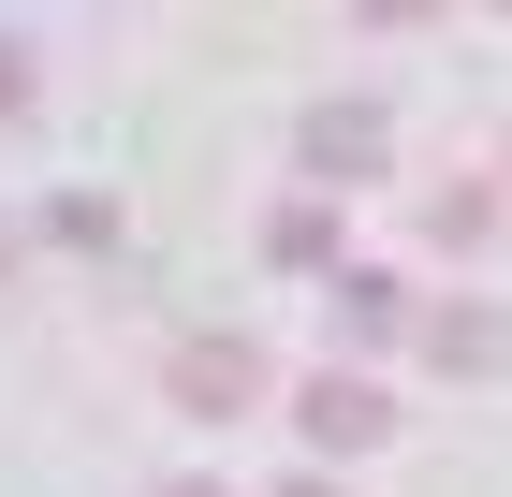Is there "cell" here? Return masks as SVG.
<instances>
[{
  "instance_id": "cell-1",
  "label": "cell",
  "mask_w": 512,
  "mask_h": 497,
  "mask_svg": "<svg viewBox=\"0 0 512 497\" xmlns=\"http://www.w3.org/2000/svg\"><path fill=\"white\" fill-rule=\"evenodd\" d=\"M161 395H176L191 424H235L249 395H264V351H249L235 322H220V337H176V351H161Z\"/></svg>"
},
{
  "instance_id": "cell-2",
  "label": "cell",
  "mask_w": 512,
  "mask_h": 497,
  "mask_svg": "<svg viewBox=\"0 0 512 497\" xmlns=\"http://www.w3.org/2000/svg\"><path fill=\"white\" fill-rule=\"evenodd\" d=\"M293 161H308L322 191H366V176L395 161V117L381 103H308V117H293Z\"/></svg>"
},
{
  "instance_id": "cell-3",
  "label": "cell",
  "mask_w": 512,
  "mask_h": 497,
  "mask_svg": "<svg viewBox=\"0 0 512 497\" xmlns=\"http://www.w3.org/2000/svg\"><path fill=\"white\" fill-rule=\"evenodd\" d=\"M293 439H308V454H381L395 410H381V381H337V366H322V381L293 395Z\"/></svg>"
},
{
  "instance_id": "cell-4",
  "label": "cell",
  "mask_w": 512,
  "mask_h": 497,
  "mask_svg": "<svg viewBox=\"0 0 512 497\" xmlns=\"http://www.w3.org/2000/svg\"><path fill=\"white\" fill-rule=\"evenodd\" d=\"M322 322H337L352 351H395V337H410V293H395L381 264H337V293H322Z\"/></svg>"
},
{
  "instance_id": "cell-5",
  "label": "cell",
  "mask_w": 512,
  "mask_h": 497,
  "mask_svg": "<svg viewBox=\"0 0 512 497\" xmlns=\"http://www.w3.org/2000/svg\"><path fill=\"white\" fill-rule=\"evenodd\" d=\"M425 366H439V381H498V366H512V322H498V307H439V322H425Z\"/></svg>"
},
{
  "instance_id": "cell-6",
  "label": "cell",
  "mask_w": 512,
  "mask_h": 497,
  "mask_svg": "<svg viewBox=\"0 0 512 497\" xmlns=\"http://www.w3.org/2000/svg\"><path fill=\"white\" fill-rule=\"evenodd\" d=\"M264 264H337V191H293L264 220Z\"/></svg>"
},
{
  "instance_id": "cell-7",
  "label": "cell",
  "mask_w": 512,
  "mask_h": 497,
  "mask_svg": "<svg viewBox=\"0 0 512 497\" xmlns=\"http://www.w3.org/2000/svg\"><path fill=\"white\" fill-rule=\"evenodd\" d=\"M425 234H439V249H483V234H498V191H483V176L425 191Z\"/></svg>"
},
{
  "instance_id": "cell-8",
  "label": "cell",
  "mask_w": 512,
  "mask_h": 497,
  "mask_svg": "<svg viewBox=\"0 0 512 497\" xmlns=\"http://www.w3.org/2000/svg\"><path fill=\"white\" fill-rule=\"evenodd\" d=\"M44 234H59V249H103V234H118V205H103V191H59V205H44Z\"/></svg>"
},
{
  "instance_id": "cell-9",
  "label": "cell",
  "mask_w": 512,
  "mask_h": 497,
  "mask_svg": "<svg viewBox=\"0 0 512 497\" xmlns=\"http://www.w3.org/2000/svg\"><path fill=\"white\" fill-rule=\"evenodd\" d=\"M15 103H30V44L0 30V117H15Z\"/></svg>"
},
{
  "instance_id": "cell-10",
  "label": "cell",
  "mask_w": 512,
  "mask_h": 497,
  "mask_svg": "<svg viewBox=\"0 0 512 497\" xmlns=\"http://www.w3.org/2000/svg\"><path fill=\"white\" fill-rule=\"evenodd\" d=\"M278 497H352V483H322V468H308V483H278Z\"/></svg>"
},
{
  "instance_id": "cell-11",
  "label": "cell",
  "mask_w": 512,
  "mask_h": 497,
  "mask_svg": "<svg viewBox=\"0 0 512 497\" xmlns=\"http://www.w3.org/2000/svg\"><path fill=\"white\" fill-rule=\"evenodd\" d=\"M161 497H235V483H205V468H191V483H161Z\"/></svg>"
},
{
  "instance_id": "cell-12",
  "label": "cell",
  "mask_w": 512,
  "mask_h": 497,
  "mask_svg": "<svg viewBox=\"0 0 512 497\" xmlns=\"http://www.w3.org/2000/svg\"><path fill=\"white\" fill-rule=\"evenodd\" d=\"M498 176H512V132H498Z\"/></svg>"
},
{
  "instance_id": "cell-13",
  "label": "cell",
  "mask_w": 512,
  "mask_h": 497,
  "mask_svg": "<svg viewBox=\"0 0 512 497\" xmlns=\"http://www.w3.org/2000/svg\"><path fill=\"white\" fill-rule=\"evenodd\" d=\"M0 264H15V234H0Z\"/></svg>"
}]
</instances>
